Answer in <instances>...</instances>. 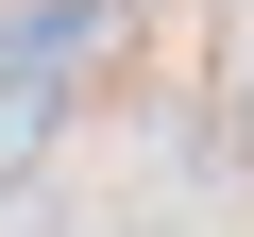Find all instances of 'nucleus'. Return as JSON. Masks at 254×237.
Listing matches in <instances>:
<instances>
[{"instance_id": "obj_1", "label": "nucleus", "mask_w": 254, "mask_h": 237, "mask_svg": "<svg viewBox=\"0 0 254 237\" xmlns=\"http://www.w3.org/2000/svg\"><path fill=\"white\" fill-rule=\"evenodd\" d=\"M34 153H51V85H0V186H34Z\"/></svg>"}]
</instances>
